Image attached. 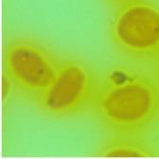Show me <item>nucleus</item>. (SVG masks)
<instances>
[{
	"instance_id": "obj_5",
	"label": "nucleus",
	"mask_w": 159,
	"mask_h": 159,
	"mask_svg": "<svg viewBox=\"0 0 159 159\" xmlns=\"http://www.w3.org/2000/svg\"><path fill=\"white\" fill-rule=\"evenodd\" d=\"M155 149L143 136L112 134L98 146L97 155L102 157H152Z\"/></svg>"
},
{
	"instance_id": "obj_4",
	"label": "nucleus",
	"mask_w": 159,
	"mask_h": 159,
	"mask_svg": "<svg viewBox=\"0 0 159 159\" xmlns=\"http://www.w3.org/2000/svg\"><path fill=\"white\" fill-rule=\"evenodd\" d=\"M63 58L44 42L30 35H14L6 43L5 73L14 86L31 101L52 84Z\"/></svg>"
},
{
	"instance_id": "obj_7",
	"label": "nucleus",
	"mask_w": 159,
	"mask_h": 159,
	"mask_svg": "<svg viewBox=\"0 0 159 159\" xmlns=\"http://www.w3.org/2000/svg\"><path fill=\"white\" fill-rule=\"evenodd\" d=\"M106 1L110 4H113V5H116V7H118V6L123 5L127 2L133 1V0H106Z\"/></svg>"
},
{
	"instance_id": "obj_3",
	"label": "nucleus",
	"mask_w": 159,
	"mask_h": 159,
	"mask_svg": "<svg viewBox=\"0 0 159 159\" xmlns=\"http://www.w3.org/2000/svg\"><path fill=\"white\" fill-rule=\"evenodd\" d=\"M99 76L84 60L63 58L52 84L32 102L44 116L66 118L91 110Z\"/></svg>"
},
{
	"instance_id": "obj_1",
	"label": "nucleus",
	"mask_w": 159,
	"mask_h": 159,
	"mask_svg": "<svg viewBox=\"0 0 159 159\" xmlns=\"http://www.w3.org/2000/svg\"><path fill=\"white\" fill-rule=\"evenodd\" d=\"M91 111L112 134L144 136L159 121V77L128 65L99 77Z\"/></svg>"
},
{
	"instance_id": "obj_6",
	"label": "nucleus",
	"mask_w": 159,
	"mask_h": 159,
	"mask_svg": "<svg viewBox=\"0 0 159 159\" xmlns=\"http://www.w3.org/2000/svg\"><path fill=\"white\" fill-rule=\"evenodd\" d=\"M14 84L12 83V81L11 80V78L5 73L3 75L2 78V99L3 102H5L6 101L8 102L9 98L11 97V93L12 91V88H14Z\"/></svg>"
},
{
	"instance_id": "obj_2",
	"label": "nucleus",
	"mask_w": 159,
	"mask_h": 159,
	"mask_svg": "<svg viewBox=\"0 0 159 159\" xmlns=\"http://www.w3.org/2000/svg\"><path fill=\"white\" fill-rule=\"evenodd\" d=\"M116 51L134 62H152L159 56V4L133 0L116 7L109 22Z\"/></svg>"
},
{
	"instance_id": "obj_8",
	"label": "nucleus",
	"mask_w": 159,
	"mask_h": 159,
	"mask_svg": "<svg viewBox=\"0 0 159 159\" xmlns=\"http://www.w3.org/2000/svg\"><path fill=\"white\" fill-rule=\"evenodd\" d=\"M154 65H155V69H156V75L159 77V56L156 58V60L154 61Z\"/></svg>"
}]
</instances>
